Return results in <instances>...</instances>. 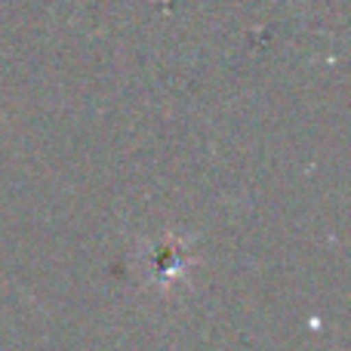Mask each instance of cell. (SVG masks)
<instances>
[{"instance_id": "1", "label": "cell", "mask_w": 351, "mask_h": 351, "mask_svg": "<svg viewBox=\"0 0 351 351\" xmlns=\"http://www.w3.org/2000/svg\"><path fill=\"white\" fill-rule=\"evenodd\" d=\"M148 259H152V265H148L145 274H152L154 287H167L185 274L191 256H188V250L182 247V241H170V247H160L158 243L154 253H148Z\"/></svg>"}]
</instances>
